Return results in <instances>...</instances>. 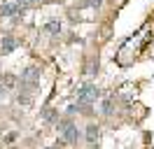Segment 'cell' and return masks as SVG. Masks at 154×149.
<instances>
[{
  "label": "cell",
  "instance_id": "6da1fadb",
  "mask_svg": "<svg viewBox=\"0 0 154 149\" xmlns=\"http://www.w3.org/2000/svg\"><path fill=\"white\" fill-rule=\"evenodd\" d=\"M100 98V91H98L94 84H84L79 91H77V100L84 102V105H91V102H96Z\"/></svg>",
  "mask_w": 154,
  "mask_h": 149
},
{
  "label": "cell",
  "instance_id": "8fae6325",
  "mask_svg": "<svg viewBox=\"0 0 154 149\" xmlns=\"http://www.w3.org/2000/svg\"><path fill=\"white\" fill-rule=\"evenodd\" d=\"M35 2H38V0H26V2H23V7H26V5H35Z\"/></svg>",
  "mask_w": 154,
  "mask_h": 149
},
{
  "label": "cell",
  "instance_id": "52a82bcc",
  "mask_svg": "<svg viewBox=\"0 0 154 149\" xmlns=\"http://www.w3.org/2000/svg\"><path fill=\"white\" fill-rule=\"evenodd\" d=\"M45 30H47L49 35H56V33H61V23H58L56 19H54V21H47V26H45Z\"/></svg>",
  "mask_w": 154,
  "mask_h": 149
},
{
  "label": "cell",
  "instance_id": "9c48e42d",
  "mask_svg": "<svg viewBox=\"0 0 154 149\" xmlns=\"http://www.w3.org/2000/svg\"><path fill=\"white\" fill-rule=\"evenodd\" d=\"M103 114H112V100H105V105H103Z\"/></svg>",
  "mask_w": 154,
  "mask_h": 149
},
{
  "label": "cell",
  "instance_id": "3957f363",
  "mask_svg": "<svg viewBox=\"0 0 154 149\" xmlns=\"http://www.w3.org/2000/svg\"><path fill=\"white\" fill-rule=\"evenodd\" d=\"M23 9H26L23 2H12V0H7V2L0 5V14H2V17H17V14H21Z\"/></svg>",
  "mask_w": 154,
  "mask_h": 149
},
{
  "label": "cell",
  "instance_id": "4fadbf2b",
  "mask_svg": "<svg viewBox=\"0 0 154 149\" xmlns=\"http://www.w3.org/2000/svg\"><path fill=\"white\" fill-rule=\"evenodd\" d=\"M10 149H17V147H10Z\"/></svg>",
  "mask_w": 154,
  "mask_h": 149
},
{
  "label": "cell",
  "instance_id": "8992f818",
  "mask_svg": "<svg viewBox=\"0 0 154 149\" xmlns=\"http://www.w3.org/2000/svg\"><path fill=\"white\" fill-rule=\"evenodd\" d=\"M96 140H98V128L94 123H89L87 126V142L89 144H96Z\"/></svg>",
  "mask_w": 154,
  "mask_h": 149
},
{
  "label": "cell",
  "instance_id": "7a4b0ae2",
  "mask_svg": "<svg viewBox=\"0 0 154 149\" xmlns=\"http://www.w3.org/2000/svg\"><path fill=\"white\" fill-rule=\"evenodd\" d=\"M58 130H61V138L66 140L68 144H75L77 138H79V133H77V126L72 121H63V123H58Z\"/></svg>",
  "mask_w": 154,
  "mask_h": 149
},
{
  "label": "cell",
  "instance_id": "ba28073f",
  "mask_svg": "<svg viewBox=\"0 0 154 149\" xmlns=\"http://www.w3.org/2000/svg\"><path fill=\"white\" fill-rule=\"evenodd\" d=\"M42 119L45 121H58V114H56V110L47 107V110H42Z\"/></svg>",
  "mask_w": 154,
  "mask_h": 149
},
{
  "label": "cell",
  "instance_id": "5b68a950",
  "mask_svg": "<svg viewBox=\"0 0 154 149\" xmlns=\"http://www.w3.org/2000/svg\"><path fill=\"white\" fill-rule=\"evenodd\" d=\"M14 49H17V40L12 35H5L0 40V54H12Z\"/></svg>",
  "mask_w": 154,
  "mask_h": 149
},
{
  "label": "cell",
  "instance_id": "277c9868",
  "mask_svg": "<svg viewBox=\"0 0 154 149\" xmlns=\"http://www.w3.org/2000/svg\"><path fill=\"white\" fill-rule=\"evenodd\" d=\"M40 79V70L35 68V65H28L23 72H21V82L23 84H35Z\"/></svg>",
  "mask_w": 154,
  "mask_h": 149
},
{
  "label": "cell",
  "instance_id": "7c38bea8",
  "mask_svg": "<svg viewBox=\"0 0 154 149\" xmlns=\"http://www.w3.org/2000/svg\"><path fill=\"white\" fill-rule=\"evenodd\" d=\"M2 96H5V86L0 84V98H2Z\"/></svg>",
  "mask_w": 154,
  "mask_h": 149
},
{
  "label": "cell",
  "instance_id": "30bf717a",
  "mask_svg": "<svg viewBox=\"0 0 154 149\" xmlns=\"http://www.w3.org/2000/svg\"><path fill=\"white\" fill-rule=\"evenodd\" d=\"M100 2H103V0H87L89 7H100Z\"/></svg>",
  "mask_w": 154,
  "mask_h": 149
}]
</instances>
